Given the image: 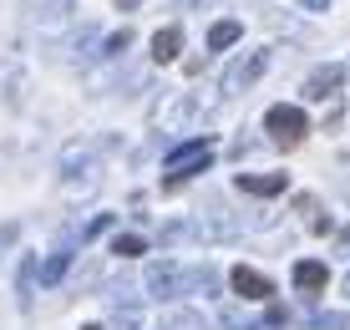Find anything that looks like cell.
I'll return each mask as SVG.
<instances>
[{"instance_id":"8","label":"cell","mask_w":350,"mask_h":330,"mask_svg":"<svg viewBox=\"0 0 350 330\" xmlns=\"http://www.w3.org/2000/svg\"><path fill=\"white\" fill-rule=\"evenodd\" d=\"M264 66H269V51H254V56H249V61H239V66L234 71H228V81H224V87L228 92H239V87H249V81H254L259 77V71Z\"/></svg>"},{"instance_id":"18","label":"cell","mask_w":350,"mask_h":330,"mask_svg":"<svg viewBox=\"0 0 350 330\" xmlns=\"http://www.w3.org/2000/svg\"><path fill=\"white\" fill-rule=\"evenodd\" d=\"M81 330H102V325H81Z\"/></svg>"},{"instance_id":"9","label":"cell","mask_w":350,"mask_h":330,"mask_svg":"<svg viewBox=\"0 0 350 330\" xmlns=\"http://www.w3.org/2000/svg\"><path fill=\"white\" fill-rule=\"evenodd\" d=\"M178 46H183V31H178V26H163L158 36H152V61H173Z\"/></svg>"},{"instance_id":"11","label":"cell","mask_w":350,"mask_h":330,"mask_svg":"<svg viewBox=\"0 0 350 330\" xmlns=\"http://www.w3.org/2000/svg\"><path fill=\"white\" fill-rule=\"evenodd\" d=\"M66 264H71V254H66V249H56V254H51V259H46V264H41V285H56V279H62V275H66Z\"/></svg>"},{"instance_id":"1","label":"cell","mask_w":350,"mask_h":330,"mask_svg":"<svg viewBox=\"0 0 350 330\" xmlns=\"http://www.w3.org/2000/svg\"><path fill=\"white\" fill-rule=\"evenodd\" d=\"M264 132H269L274 142H284V148H295V142H305V132H310V117L299 112V107L280 102V107H269V112H264Z\"/></svg>"},{"instance_id":"12","label":"cell","mask_w":350,"mask_h":330,"mask_svg":"<svg viewBox=\"0 0 350 330\" xmlns=\"http://www.w3.org/2000/svg\"><path fill=\"white\" fill-rule=\"evenodd\" d=\"M142 249H148V239H142V234H117L112 239V254H122V259H132V254H142Z\"/></svg>"},{"instance_id":"14","label":"cell","mask_w":350,"mask_h":330,"mask_svg":"<svg viewBox=\"0 0 350 330\" xmlns=\"http://www.w3.org/2000/svg\"><path fill=\"white\" fill-rule=\"evenodd\" d=\"M142 325V310H117V330H137Z\"/></svg>"},{"instance_id":"4","label":"cell","mask_w":350,"mask_h":330,"mask_svg":"<svg viewBox=\"0 0 350 330\" xmlns=\"http://www.w3.org/2000/svg\"><path fill=\"white\" fill-rule=\"evenodd\" d=\"M148 290L152 295H178V290H183V264L178 259H152L148 264Z\"/></svg>"},{"instance_id":"15","label":"cell","mask_w":350,"mask_h":330,"mask_svg":"<svg viewBox=\"0 0 350 330\" xmlns=\"http://www.w3.org/2000/svg\"><path fill=\"white\" fill-rule=\"evenodd\" d=\"M127 46H132V31L122 26V31H117V36H112V41H107V51H112V56H117V51H127Z\"/></svg>"},{"instance_id":"7","label":"cell","mask_w":350,"mask_h":330,"mask_svg":"<svg viewBox=\"0 0 350 330\" xmlns=\"http://www.w3.org/2000/svg\"><path fill=\"white\" fill-rule=\"evenodd\" d=\"M345 81V66H320L315 77L305 81V97H315V102H325V97H330L335 87H340Z\"/></svg>"},{"instance_id":"17","label":"cell","mask_w":350,"mask_h":330,"mask_svg":"<svg viewBox=\"0 0 350 330\" xmlns=\"http://www.w3.org/2000/svg\"><path fill=\"white\" fill-rule=\"evenodd\" d=\"M305 10H330V0H299Z\"/></svg>"},{"instance_id":"16","label":"cell","mask_w":350,"mask_h":330,"mask_svg":"<svg viewBox=\"0 0 350 330\" xmlns=\"http://www.w3.org/2000/svg\"><path fill=\"white\" fill-rule=\"evenodd\" d=\"M315 325H320V330H345V325H350V315H320Z\"/></svg>"},{"instance_id":"10","label":"cell","mask_w":350,"mask_h":330,"mask_svg":"<svg viewBox=\"0 0 350 330\" xmlns=\"http://www.w3.org/2000/svg\"><path fill=\"white\" fill-rule=\"evenodd\" d=\"M239 36H244V31H239V21H219V26L208 31V46H213V51H228Z\"/></svg>"},{"instance_id":"5","label":"cell","mask_w":350,"mask_h":330,"mask_svg":"<svg viewBox=\"0 0 350 330\" xmlns=\"http://www.w3.org/2000/svg\"><path fill=\"white\" fill-rule=\"evenodd\" d=\"M284 188H289L284 173H239V193H254V199H274Z\"/></svg>"},{"instance_id":"3","label":"cell","mask_w":350,"mask_h":330,"mask_svg":"<svg viewBox=\"0 0 350 330\" xmlns=\"http://www.w3.org/2000/svg\"><path fill=\"white\" fill-rule=\"evenodd\" d=\"M228 285H234V295H244V300H274V279L249 270V264H239V270L228 275Z\"/></svg>"},{"instance_id":"2","label":"cell","mask_w":350,"mask_h":330,"mask_svg":"<svg viewBox=\"0 0 350 330\" xmlns=\"http://www.w3.org/2000/svg\"><path fill=\"white\" fill-rule=\"evenodd\" d=\"M208 163H213V142L208 138H203V142H183V148L167 153V173H173V178L198 173V168H208Z\"/></svg>"},{"instance_id":"13","label":"cell","mask_w":350,"mask_h":330,"mask_svg":"<svg viewBox=\"0 0 350 330\" xmlns=\"http://www.w3.org/2000/svg\"><path fill=\"white\" fill-rule=\"evenodd\" d=\"M167 325H173V330H203V315H193V310H173V315H167Z\"/></svg>"},{"instance_id":"6","label":"cell","mask_w":350,"mask_h":330,"mask_svg":"<svg viewBox=\"0 0 350 330\" xmlns=\"http://www.w3.org/2000/svg\"><path fill=\"white\" fill-rule=\"evenodd\" d=\"M325 285H330V270H325L320 259H299V264H295V290H305V295H320Z\"/></svg>"}]
</instances>
